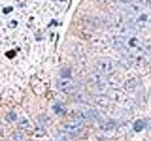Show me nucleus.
Returning a JSON list of instances; mask_svg holds the SVG:
<instances>
[{"instance_id": "2eb2a0df", "label": "nucleus", "mask_w": 151, "mask_h": 141, "mask_svg": "<svg viewBox=\"0 0 151 141\" xmlns=\"http://www.w3.org/2000/svg\"><path fill=\"white\" fill-rule=\"evenodd\" d=\"M53 108H54V110H55V112L57 113V114H60V113L63 112V110H64L63 106L61 105H60V103H57V105H55Z\"/></svg>"}, {"instance_id": "dca6fc26", "label": "nucleus", "mask_w": 151, "mask_h": 141, "mask_svg": "<svg viewBox=\"0 0 151 141\" xmlns=\"http://www.w3.org/2000/svg\"><path fill=\"white\" fill-rule=\"evenodd\" d=\"M16 114L14 112H9V114H8V119L9 120H11V121H13V120H16Z\"/></svg>"}, {"instance_id": "423d86ee", "label": "nucleus", "mask_w": 151, "mask_h": 141, "mask_svg": "<svg viewBox=\"0 0 151 141\" xmlns=\"http://www.w3.org/2000/svg\"><path fill=\"white\" fill-rule=\"evenodd\" d=\"M97 115V112L93 109H81L75 115V120L83 121L93 119Z\"/></svg>"}, {"instance_id": "4468645a", "label": "nucleus", "mask_w": 151, "mask_h": 141, "mask_svg": "<svg viewBox=\"0 0 151 141\" xmlns=\"http://www.w3.org/2000/svg\"><path fill=\"white\" fill-rule=\"evenodd\" d=\"M145 48V52L147 54H149V55H151V41H147L146 43H144V45H143V49Z\"/></svg>"}, {"instance_id": "ddd939ff", "label": "nucleus", "mask_w": 151, "mask_h": 141, "mask_svg": "<svg viewBox=\"0 0 151 141\" xmlns=\"http://www.w3.org/2000/svg\"><path fill=\"white\" fill-rule=\"evenodd\" d=\"M76 100H77L78 102H79V103H87L88 100H89V97H88V95L86 93L80 92V93L78 94L77 97H76Z\"/></svg>"}, {"instance_id": "7ed1b4c3", "label": "nucleus", "mask_w": 151, "mask_h": 141, "mask_svg": "<svg viewBox=\"0 0 151 141\" xmlns=\"http://www.w3.org/2000/svg\"><path fill=\"white\" fill-rule=\"evenodd\" d=\"M147 22H148L147 14L141 12L139 14L133 15V17H132L131 20H130V23H129V24L133 27H135L136 29H138V28L145 27L146 26V24H147Z\"/></svg>"}, {"instance_id": "f3484780", "label": "nucleus", "mask_w": 151, "mask_h": 141, "mask_svg": "<svg viewBox=\"0 0 151 141\" xmlns=\"http://www.w3.org/2000/svg\"><path fill=\"white\" fill-rule=\"evenodd\" d=\"M148 136L150 137V139H151V129L149 130V132H148Z\"/></svg>"}, {"instance_id": "1a4fd4ad", "label": "nucleus", "mask_w": 151, "mask_h": 141, "mask_svg": "<svg viewBox=\"0 0 151 141\" xmlns=\"http://www.w3.org/2000/svg\"><path fill=\"white\" fill-rule=\"evenodd\" d=\"M93 100L100 106H109L111 103L110 98L107 97L106 95H102V94H100V95H96L93 98Z\"/></svg>"}, {"instance_id": "9b49d317", "label": "nucleus", "mask_w": 151, "mask_h": 141, "mask_svg": "<svg viewBox=\"0 0 151 141\" xmlns=\"http://www.w3.org/2000/svg\"><path fill=\"white\" fill-rule=\"evenodd\" d=\"M145 126H146L145 121L142 120H136L134 122V124H133V130L135 132H137V133H139V132L143 131L145 128Z\"/></svg>"}, {"instance_id": "f03ea898", "label": "nucleus", "mask_w": 151, "mask_h": 141, "mask_svg": "<svg viewBox=\"0 0 151 141\" xmlns=\"http://www.w3.org/2000/svg\"><path fill=\"white\" fill-rule=\"evenodd\" d=\"M124 36V35H123ZM144 42L142 41L138 37L134 35L125 36V44L124 50L129 52V54H134L143 48Z\"/></svg>"}, {"instance_id": "39448f33", "label": "nucleus", "mask_w": 151, "mask_h": 141, "mask_svg": "<svg viewBox=\"0 0 151 141\" xmlns=\"http://www.w3.org/2000/svg\"><path fill=\"white\" fill-rule=\"evenodd\" d=\"M58 88L60 91H63L64 93H69L74 90L75 83L69 77H61V79L59 80L58 82Z\"/></svg>"}, {"instance_id": "f257e3e1", "label": "nucleus", "mask_w": 151, "mask_h": 141, "mask_svg": "<svg viewBox=\"0 0 151 141\" xmlns=\"http://www.w3.org/2000/svg\"><path fill=\"white\" fill-rule=\"evenodd\" d=\"M96 67L97 72L103 74L109 75L112 73L116 69V63L112 58H101L96 61Z\"/></svg>"}, {"instance_id": "f8f14e48", "label": "nucleus", "mask_w": 151, "mask_h": 141, "mask_svg": "<svg viewBox=\"0 0 151 141\" xmlns=\"http://www.w3.org/2000/svg\"><path fill=\"white\" fill-rule=\"evenodd\" d=\"M115 127V123L113 121H107L105 123L101 124V129L103 131H106V132H109V131H111L114 129Z\"/></svg>"}, {"instance_id": "9d476101", "label": "nucleus", "mask_w": 151, "mask_h": 141, "mask_svg": "<svg viewBox=\"0 0 151 141\" xmlns=\"http://www.w3.org/2000/svg\"><path fill=\"white\" fill-rule=\"evenodd\" d=\"M136 87H137V81H136V79H134V78L127 80V81L126 82V84H125V88L129 92L134 91V89L136 88Z\"/></svg>"}, {"instance_id": "20e7f679", "label": "nucleus", "mask_w": 151, "mask_h": 141, "mask_svg": "<svg viewBox=\"0 0 151 141\" xmlns=\"http://www.w3.org/2000/svg\"><path fill=\"white\" fill-rule=\"evenodd\" d=\"M63 128L66 133L75 135V134H78L79 132L84 128V125L82 123V121L73 120V121H69L67 123H65Z\"/></svg>"}, {"instance_id": "6e6552de", "label": "nucleus", "mask_w": 151, "mask_h": 141, "mask_svg": "<svg viewBox=\"0 0 151 141\" xmlns=\"http://www.w3.org/2000/svg\"><path fill=\"white\" fill-rule=\"evenodd\" d=\"M124 44H125V36H115L111 40V45L116 50H124Z\"/></svg>"}, {"instance_id": "0eeeda50", "label": "nucleus", "mask_w": 151, "mask_h": 141, "mask_svg": "<svg viewBox=\"0 0 151 141\" xmlns=\"http://www.w3.org/2000/svg\"><path fill=\"white\" fill-rule=\"evenodd\" d=\"M90 80H91L93 85H96V86H104L108 82L106 74H103L99 72L93 73L91 77H90Z\"/></svg>"}, {"instance_id": "a211bd4d", "label": "nucleus", "mask_w": 151, "mask_h": 141, "mask_svg": "<svg viewBox=\"0 0 151 141\" xmlns=\"http://www.w3.org/2000/svg\"><path fill=\"white\" fill-rule=\"evenodd\" d=\"M146 1H147V3H148V5L151 7V0H146Z\"/></svg>"}]
</instances>
